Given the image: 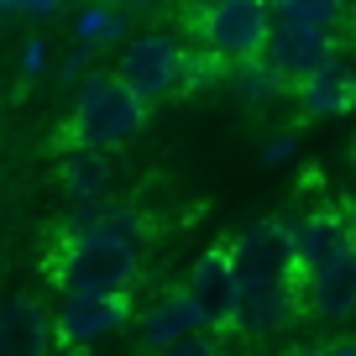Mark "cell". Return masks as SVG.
<instances>
[{
    "instance_id": "cell-7",
    "label": "cell",
    "mask_w": 356,
    "mask_h": 356,
    "mask_svg": "<svg viewBox=\"0 0 356 356\" xmlns=\"http://www.w3.org/2000/svg\"><path fill=\"white\" fill-rule=\"evenodd\" d=\"M178 68H184V37L147 32L121 53L115 74H121L147 105H157V100H168V95H178Z\"/></svg>"
},
{
    "instance_id": "cell-14",
    "label": "cell",
    "mask_w": 356,
    "mask_h": 356,
    "mask_svg": "<svg viewBox=\"0 0 356 356\" xmlns=\"http://www.w3.org/2000/svg\"><path fill=\"white\" fill-rule=\"evenodd\" d=\"M111 178H115L111 152H100V147H63L58 152V184L68 200H105Z\"/></svg>"
},
{
    "instance_id": "cell-6",
    "label": "cell",
    "mask_w": 356,
    "mask_h": 356,
    "mask_svg": "<svg viewBox=\"0 0 356 356\" xmlns=\"http://www.w3.org/2000/svg\"><path fill=\"white\" fill-rule=\"evenodd\" d=\"M231 257V273L241 289L252 283H293L299 267H293V241H289V220H257L225 246Z\"/></svg>"
},
{
    "instance_id": "cell-18",
    "label": "cell",
    "mask_w": 356,
    "mask_h": 356,
    "mask_svg": "<svg viewBox=\"0 0 356 356\" xmlns=\"http://www.w3.org/2000/svg\"><path fill=\"white\" fill-rule=\"evenodd\" d=\"M215 79H225V63L200 37H189V42H184V68H178V95H194V89L215 84Z\"/></svg>"
},
{
    "instance_id": "cell-15",
    "label": "cell",
    "mask_w": 356,
    "mask_h": 356,
    "mask_svg": "<svg viewBox=\"0 0 356 356\" xmlns=\"http://www.w3.org/2000/svg\"><path fill=\"white\" fill-rule=\"evenodd\" d=\"M136 330H142V346H147V351H168V346H173L178 335L200 330V314H194L189 293H184V289H173V293H163V299H157L152 309H142V314H136Z\"/></svg>"
},
{
    "instance_id": "cell-20",
    "label": "cell",
    "mask_w": 356,
    "mask_h": 356,
    "mask_svg": "<svg viewBox=\"0 0 356 356\" xmlns=\"http://www.w3.org/2000/svg\"><path fill=\"white\" fill-rule=\"evenodd\" d=\"M42 74H47V42H42V37H32V42L22 47V79H26V84H37Z\"/></svg>"
},
{
    "instance_id": "cell-17",
    "label": "cell",
    "mask_w": 356,
    "mask_h": 356,
    "mask_svg": "<svg viewBox=\"0 0 356 356\" xmlns=\"http://www.w3.org/2000/svg\"><path fill=\"white\" fill-rule=\"evenodd\" d=\"M121 32H126L121 0H89L84 11H79V22H74V37L84 47H111V42H121Z\"/></svg>"
},
{
    "instance_id": "cell-23",
    "label": "cell",
    "mask_w": 356,
    "mask_h": 356,
    "mask_svg": "<svg viewBox=\"0 0 356 356\" xmlns=\"http://www.w3.org/2000/svg\"><path fill=\"white\" fill-rule=\"evenodd\" d=\"M320 351H330V356H356V335H335V341H325Z\"/></svg>"
},
{
    "instance_id": "cell-5",
    "label": "cell",
    "mask_w": 356,
    "mask_h": 356,
    "mask_svg": "<svg viewBox=\"0 0 356 356\" xmlns=\"http://www.w3.org/2000/svg\"><path fill=\"white\" fill-rule=\"evenodd\" d=\"M335 53V26L325 22H299V16H278L273 11V26H267V42H262V63L283 79V89H299L325 58Z\"/></svg>"
},
{
    "instance_id": "cell-22",
    "label": "cell",
    "mask_w": 356,
    "mask_h": 356,
    "mask_svg": "<svg viewBox=\"0 0 356 356\" xmlns=\"http://www.w3.org/2000/svg\"><path fill=\"white\" fill-rule=\"evenodd\" d=\"M293 147H299V142H293V136H273V142L262 147V163H267V168L289 163V152H293Z\"/></svg>"
},
{
    "instance_id": "cell-21",
    "label": "cell",
    "mask_w": 356,
    "mask_h": 356,
    "mask_svg": "<svg viewBox=\"0 0 356 356\" xmlns=\"http://www.w3.org/2000/svg\"><path fill=\"white\" fill-rule=\"evenodd\" d=\"M89 58H95V47H84V42H79L74 53H68L63 63H58V79H63V84H79V79L89 74Z\"/></svg>"
},
{
    "instance_id": "cell-12",
    "label": "cell",
    "mask_w": 356,
    "mask_h": 356,
    "mask_svg": "<svg viewBox=\"0 0 356 356\" xmlns=\"http://www.w3.org/2000/svg\"><path fill=\"white\" fill-rule=\"evenodd\" d=\"M293 95H299V105H304L309 121H335V115L356 111V68H351V58L330 53Z\"/></svg>"
},
{
    "instance_id": "cell-1",
    "label": "cell",
    "mask_w": 356,
    "mask_h": 356,
    "mask_svg": "<svg viewBox=\"0 0 356 356\" xmlns=\"http://www.w3.org/2000/svg\"><path fill=\"white\" fill-rule=\"evenodd\" d=\"M147 111L152 105L121 74H84L79 79V95H74V111H68L63 131H58V147H100V152H115V147H126L147 126Z\"/></svg>"
},
{
    "instance_id": "cell-3",
    "label": "cell",
    "mask_w": 356,
    "mask_h": 356,
    "mask_svg": "<svg viewBox=\"0 0 356 356\" xmlns=\"http://www.w3.org/2000/svg\"><path fill=\"white\" fill-rule=\"evenodd\" d=\"M189 37H200L220 63H236V58L262 53L267 26H273V6L267 0H210L189 16Z\"/></svg>"
},
{
    "instance_id": "cell-24",
    "label": "cell",
    "mask_w": 356,
    "mask_h": 356,
    "mask_svg": "<svg viewBox=\"0 0 356 356\" xmlns=\"http://www.w3.org/2000/svg\"><path fill=\"white\" fill-rule=\"evenodd\" d=\"M121 6H136V11H142V6H157V0H121Z\"/></svg>"
},
{
    "instance_id": "cell-4",
    "label": "cell",
    "mask_w": 356,
    "mask_h": 356,
    "mask_svg": "<svg viewBox=\"0 0 356 356\" xmlns=\"http://www.w3.org/2000/svg\"><path fill=\"white\" fill-rule=\"evenodd\" d=\"M136 320L131 293H58L53 304V346L63 351H89L111 341L121 325Z\"/></svg>"
},
{
    "instance_id": "cell-10",
    "label": "cell",
    "mask_w": 356,
    "mask_h": 356,
    "mask_svg": "<svg viewBox=\"0 0 356 356\" xmlns=\"http://www.w3.org/2000/svg\"><path fill=\"white\" fill-rule=\"evenodd\" d=\"M289 241H293V267L304 273H314V267L335 262V257L346 252V246H356V220L351 210H309L299 215V220H289Z\"/></svg>"
},
{
    "instance_id": "cell-9",
    "label": "cell",
    "mask_w": 356,
    "mask_h": 356,
    "mask_svg": "<svg viewBox=\"0 0 356 356\" xmlns=\"http://www.w3.org/2000/svg\"><path fill=\"white\" fill-rule=\"evenodd\" d=\"M299 309L304 320L320 325H346L356 314V246H346L335 262L314 267L299 278Z\"/></svg>"
},
{
    "instance_id": "cell-8",
    "label": "cell",
    "mask_w": 356,
    "mask_h": 356,
    "mask_svg": "<svg viewBox=\"0 0 356 356\" xmlns=\"http://www.w3.org/2000/svg\"><path fill=\"white\" fill-rule=\"evenodd\" d=\"M184 293H189V304H194V314H200V325H210V330H236L241 283H236V273H231V257H225V246H210V252H204L200 262L189 267Z\"/></svg>"
},
{
    "instance_id": "cell-16",
    "label": "cell",
    "mask_w": 356,
    "mask_h": 356,
    "mask_svg": "<svg viewBox=\"0 0 356 356\" xmlns=\"http://www.w3.org/2000/svg\"><path fill=\"white\" fill-rule=\"evenodd\" d=\"M225 79H231V89L241 95L246 105H273L278 95H289V89H283V79H278L273 68L262 63V53H252V58H236V63H225Z\"/></svg>"
},
{
    "instance_id": "cell-11",
    "label": "cell",
    "mask_w": 356,
    "mask_h": 356,
    "mask_svg": "<svg viewBox=\"0 0 356 356\" xmlns=\"http://www.w3.org/2000/svg\"><path fill=\"white\" fill-rule=\"evenodd\" d=\"M293 320H304V309H299V278H293V283H252V289H241L236 330H241L246 341H267V335L289 330Z\"/></svg>"
},
{
    "instance_id": "cell-25",
    "label": "cell",
    "mask_w": 356,
    "mask_h": 356,
    "mask_svg": "<svg viewBox=\"0 0 356 356\" xmlns=\"http://www.w3.org/2000/svg\"><path fill=\"white\" fill-rule=\"evenodd\" d=\"M267 6H273V0H267Z\"/></svg>"
},
{
    "instance_id": "cell-2",
    "label": "cell",
    "mask_w": 356,
    "mask_h": 356,
    "mask_svg": "<svg viewBox=\"0 0 356 356\" xmlns=\"http://www.w3.org/2000/svg\"><path fill=\"white\" fill-rule=\"evenodd\" d=\"M47 278L58 293H131L142 283V246L136 241H68L53 246Z\"/></svg>"
},
{
    "instance_id": "cell-19",
    "label": "cell",
    "mask_w": 356,
    "mask_h": 356,
    "mask_svg": "<svg viewBox=\"0 0 356 356\" xmlns=\"http://www.w3.org/2000/svg\"><path fill=\"white\" fill-rule=\"evenodd\" d=\"M341 6H346V0H273V11H278V16H299V22H325V26L341 22Z\"/></svg>"
},
{
    "instance_id": "cell-13",
    "label": "cell",
    "mask_w": 356,
    "mask_h": 356,
    "mask_svg": "<svg viewBox=\"0 0 356 356\" xmlns=\"http://www.w3.org/2000/svg\"><path fill=\"white\" fill-rule=\"evenodd\" d=\"M53 346V309L37 299H6L0 304V351H22V356H42Z\"/></svg>"
}]
</instances>
